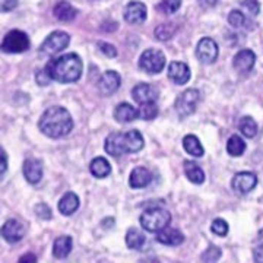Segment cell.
Segmentation results:
<instances>
[{
  "instance_id": "cell-9",
  "label": "cell",
  "mask_w": 263,
  "mask_h": 263,
  "mask_svg": "<svg viewBox=\"0 0 263 263\" xmlns=\"http://www.w3.org/2000/svg\"><path fill=\"white\" fill-rule=\"evenodd\" d=\"M196 56L197 59L205 63V65H211L218 59V44L212 38L205 37L202 38L197 43L196 47Z\"/></svg>"
},
{
  "instance_id": "cell-10",
  "label": "cell",
  "mask_w": 263,
  "mask_h": 263,
  "mask_svg": "<svg viewBox=\"0 0 263 263\" xmlns=\"http://www.w3.org/2000/svg\"><path fill=\"white\" fill-rule=\"evenodd\" d=\"M231 186L237 193L247 195L257 186V177H256V174L250 173V171H241V173H237L233 177Z\"/></svg>"
},
{
  "instance_id": "cell-1",
  "label": "cell",
  "mask_w": 263,
  "mask_h": 263,
  "mask_svg": "<svg viewBox=\"0 0 263 263\" xmlns=\"http://www.w3.org/2000/svg\"><path fill=\"white\" fill-rule=\"evenodd\" d=\"M44 70L56 82L72 84L81 79L84 72V63L82 59L76 53H67L56 59H51L46 65Z\"/></svg>"
},
{
  "instance_id": "cell-43",
  "label": "cell",
  "mask_w": 263,
  "mask_h": 263,
  "mask_svg": "<svg viewBox=\"0 0 263 263\" xmlns=\"http://www.w3.org/2000/svg\"><path fill=\"white\" fill-rule=\"evenodd\" d=\"M19 262H37V257H35V254H24L19 257Z\"/></svg>"
},
{
  "instance_id": "cell-23",
  "label": "cell",
  "mask_w": 263,
  "mask_h": 263,
  "mask_svg": "<svg viewBox=\"0 0 263 263\" xmlns=\"http://www.w3.org/2000/svg\"><path fill=\"white\" fill-rule=\"evenodd\" d=\"M89 171L97 179H105L111 173V165L104 157H97L89 164Z\"/></svg>"
},
{
  "instance_id": "cell-32",
  "label": "cell",
  "mask_w": 263,
  "mask_h": 263,
  "mask_svg": "<svg viewBox=\"0 0 263 263\" xmlns=\"http://www.w3.org/2000/svg\"><path fill=\"white\" fill-rule=\"evenodd\" d=\"M181 0H162L158 5V10H161L165 15H173L180 9Z\"/></svg>"
},
{
  "instance_id": "cell-25",
  "label": "cell",
  "mask_w": 263,
  "mask_h": 263,
  "mask_svg": "<svg viewBox=\"0 0 263 263\" xmlns=\"http://www.w3.org/2000/svg\"><path fill=\"white\" fill-rule=\"evenodd\" d=\"M183 146H184V151L187 154H190L192 157L202 158L205 155V149H203L202 143L195 135H186L184 139H183Z\"/></svg>"
},
{
  "instance_id": "cell-24",
  "label": "cell",
  "mask_w": 263,
  "mask_h": 263,
  "mask_svg": "<svg viewBox=\"0 0 263 263\" xmlns=\"http://www.w3.org/2000/svg\"><path fill=\"white\" fill-rule=\"evenodd\" d=\"M53 13H54V16L59 21H62V22H70V21H73L76 18L78 10L69 2L63 0V2H59L56 6H54Z\"/></svg>"
},
{
  "instance_id": "cell-37",
  "label": "cell",
  "mask_w": 263,
  "mask_h": 263,
  "mask_svg": "<svg viewBox=\"0 0 263 263\" xmlns=\"http://www.w3.org/2000/svg\"><path fill=\"white\" fill-rule=\"evenodd\" d=\"M35 215L38 218H41V219H44V221H47V219L53 218V212H51L50 206L46 205V203H38L37 206H35Z\"/></svg>"
},
{
  "instance_id": "cell-45",
  "label": "cell",
  "mask_w": 263,
  "mask_h": 263,
  "mask_svg": "<svg viewBox=\"0 0 263 263\" xmlns=\"http://www.w3.org/2000/svg\"><path fill=\"white\" fill-rule=\"evenodd\" d=\"M259 240H262L263 241V228L259 231Z\"/></svg>"
},
{
  "instance_id": "cell-28",
  "label": "cell",
  "mask_w": 263,
  "mask_h": 263,
  "mask_svg": "<svg viewBox=\"0 0 263 263\" xmlns=\"http://www.w3.org/2000/svg\"><path fill=\"white\" fill-rule=\"evenodd\" d=\"M246 151V142L238 136V135H233L228 142H227V152L231 157H241Z\"/></svg>"
},
{
  "instance_id": "cell-7",
  "label": "cell",
  "mask_w": 263,
  "mask_h": 263,
  "mask_svg": "<svg viewBox=\"0 0 263 263\" xmlns=\"http://www.w3.org/2000/svg\"><path fill=\"white\" fill-rule=\"evenodd\" d=\"M70 43V35L65 32V31H54L48 35L44 43L41 44V53L43 54H48V56H53L60 53L62 50H65Z\"/></svg>"
},
{
  "instance_id": "cell-31",
  "label": "cell",
  "mask_w": 263,
  "mask_h": 263,
  "mask_svg": "<svg viewBox=\"0 0 263 263\" xmlns=\"http://www.w3.org/2000/svg\"><path fill=\"white\" fill-rule=\"evenodd\" d=\"M138 113H139V119L149 122L158 116V105L155 103L141 104V107L138 108Z\"/></svg>"
},
{
  "instance_id": "cell-29",
  "label": "cell",
  "mask_w": 263,
  "mask_h": 263,
  "mask_svg": "<svg viewBox=\"0 0 263 263\" xmlns=\"http://www.w3.org/2000/svg\"><path fill=\"white\" fill-rule=\"evenodd\" d=\"M238 130L241 132L246 138L252 139V138H254V136L257 135V123L254 122L252 117L245 116V117H241V120L238 122Z\"/></svg>"
},
{
  "instance_id": "cell-35",
  "label": "cell",
  "mask_w": 263,
  "mask_h": 263,
  "mask_svg": "<svg viewBox=\"0 0 263 263\" xmlns=\"http://www.w3.org/2000/svg\"><path fill=\"white\" fill-rule=\"evenodd\" d=\"M221 250L215 247V246H211L208 247L206 250L202 253V262H218L219 257H221Z\"/></svg>"
},
{
  "instance_id": "cell-33",
  "label": "cell",
  "mask_w": 263,
  "mask_h": 263,
  "mask_svg": "<svg viewBox=\"0 0 263 263\" xmlns=\"http://www.w3.org/2000/svg\"><path fill=\"white\" fill-rule=\"evenodd\" d=\"M228 22H230V25H233L234 28H241L243 25L247 24V18H246V15H243V12L234 9L231 10L230 15H228Z\"/></svg>"
},
{
  "instance_id": "cell-19",
  "label": "cell",
  "mask_w": 263,
  "mask_h": 263,
  "mask_svg": "<svg viewBox=\"0 0 263 263\" xmlns=\"http://www.w3.org/2000/svg\"><path fill=\"white\" fill-rule=\"evenodd\" d=\"M157 240L161 245L180 246L184 241V234L179 231L177 228L165 227L164 230H161L160 233H157Z\"/></svg>"
},
{
  "instance_id": "cell-40",
  "label": "cell",
  "mask_w": 263,
  "mask_h": 263,
  "mask_svg": "<svg viewBox=\"0 0 263 263\" xmlns=\"http://www.w3.org/2000/svg\"><path fill=\"white\" fill-rule=\"evenodd\" d=\"M16 5H18V0H2V10L9 12V10L15 9Z\"/></svg>"
},
{
  "instance_id": "cell-6",
  "label": "cell",
  "mask_w": 263,
  "mask_h": 263,
  "mask_svg": "<svg viewBox=\"0 0 263 263\" xmlns=\"http://www.w3.org/2000/svg\"><path fill=\"white\" fill-rule=\"evenodd\" d=\"M29 48L28 35L21 29L9 31L2 41V51L8 54H19Z\"/></svg>"
},
{
  "instance_id": "cell-36",
  "label": "cell",
  "mask_w": 263,
  "mask_h": 263,
  "mask_svg": "<svg viewBox=\"0 0 263 263\" xmlns=\"http://www.w3.org/2000/svg\"><path fill=\"white\" fill-rule=\"evenodd\" d=\"M241 6H243L252 16H257L259 12H260V3H259L257 0H243V2H241Z\"/></svg>"
},
{
  "instance_id": "cell-12",
  "label": "cell",
  "mask_w": 263,
  "mask_h": 263,
  "mask_svg": "<svg viewBox=\"0 0 263 263\" xmlns=\"http://www.w3.org/2000/svg\"><path fill=\"white\" fill-rule=\"evenodd\" d=\"M132 97L138 104L155 103L160 97V91L151 84H138L132 89Z\"/></svg>"
},
{
  "instance_id": "cell-39",
  "label": "cell",
  "mask_w": 263,
  "mask_h": 263,
  "mask_svg": "<svg viewBox=\"0 0 263 263\" xmlns=\"http://www.w3.org/2000/svg\"><path fill=\"white\" fill-rule=\"evenodd\" d=\"M50 76L47 75V72L46 70H40L37 72V75H35V81H37L38 85H41V86H47L48 82H50Z\"/></svg>"
},
{
  "instance_id": "cell-21",
  "label": "cell",
  "mask_w": 263,
  "mask_h": 263,
  "mask_svg": "<svg viewBox=\"0 0 263 263\" xmlns=\"http://www.w3.org/2000/svg\"><path fill=\"white\" fill-rule=\"evenodd\" d=\"M73 249V240L69 235L57 237L53 245V256L56 259H66Z\"/></svg>"
},
{
  "instance_id": "cell-18",
  "label": "cell",
  "mask_w": 263,
  "mask_h": 263,
  "mask_svg": "<svg viewBox=\"0 0 263 263\" xmlns=\"http://www.w3.org/2000/svg\"><path fill=\"white\" fill-rule=\"evenodd\" d=\"M152 181V173L145 167H136L132 170L129 186L132 189H143L149 186Z\"/></svg>"
},
{
  "instance_id": "cell-38",
  "label": "cell",
  "mask_w": 263,
  "mask_h": 263,
  "mask_svg": "<svg viewBox=\"0 0 263 263\" xmlns=\"http://www.w3.org/2000/svg\"><path fill=\"white\" fill-rule=\"evenodd\" d=\"M98 48H100V51L103 53L104 56L107 57H116L119 54L113 44H108V43H104V41H100V43H98Z\"/></svg>"
},
{
  "instance_id": "cell-11",
  "label": "cell",
  "mask_w": 263,
  "mask_h": 263,
  "mask_svg": "<svg viewBox=\"0 0 263 263\" xmlns=\"http://www.w3.org/2000/svg\"><path fill=\"white\" fill-rule=\"evenodd\" d=\"M24 235H25V226L19 222L18 219H8L2 227V237L10 245L21 241Z\"/></svg>"
},
{
  "instance_id": "cell-41",
  "label": "cell",
  "mask_w": 263,
  "mask_h": 263,
  "mask_svg": "<svg viewBox=\"0 0 263 263\" xmlns=\"http://www.w3.org/2000/svg\"><path fill=\"white\" fill-rule=\"evenodd\" d=\"M253 259L254 262L263 263V243L260 246H257L253 250Z\"/></svg>"
},
{
  "instance_id": "cell-15",
  "label": "cell",
  "mask_w": 263,
  "mask_h": 263,
  "mask_svg": "<svg viewBox=\"0 0 263 263\" xmlns=\"http://www.w3.org/2000/svg\"><path fill=\"white\" fill-rule=\"evenodd\" d=\"M254 62H256V56L252 50L245 48V50H240L233 59V67L238 73L245 75L249 73L252 69L254 67Z\"/></svg>"
},
{
  "instance_id": "cell-16",
  "label": "cell",
  "mask_w": 263,
  "mask_h": 263,
  "mask_svg": "<svg viewBox=\"0 0 263 263\" xmlns=\"http://www.w3.org/2000/svg\"><path fill=\"white\" fill-rule=\"evenodd\" d=\"M190 67L183 62H171L168 66V78L176 85H184L190 81Z\"/></svg>"
},
{
  "instance_id": "cell-8",
  "label": "cell",
  "mask_w": 263,
  "mask_h": 263,
  "mask_svg": "<svg viewBox=\"0 0 263 263\" xmlns=\"http://www.w3.org/2000/svg\"><path fill=\"white\" fill-rule=\"evenodd\" d=\"M199 101H200V92L197 89H193V88L186 89L176 100V111L179 113L180 117H187L195 113Z\"/></svg>"
},
{
  "instance_id": "cell-2",
  "label": "cell",
  "mask_w": 263,
  "mask_h": 263,
  "mask_svg": "<svg viewBox=\"0 0 263 263\" xmlns=\"http://www.w3.org/2000/svg\"><path fill=\"white\" fill-rule=\"evenodd\" d=\"M38 127L46 136L51 139H59L69 135L73 129V119L70 113L63 107H50L38 120Z\"/></svg>"
},
{
  "instance_id": "cell-26",
  "label": "cell",
  "mask_w": 263,
  "mask_h": 263,
  "mask_svg": "<svg viewBox=\"0 0 263 263\" xmlns=\"http://www.w3.org/2000/svg\"><path fill=\"white\" fill-rule=\"evenodd\" d=\"M146 238H145V234L142 233L141 230L132 227L127 230L126 233V245L129 249H133V250H142V247L145 245Z\"/></svg>"
},
{
  "instance_id": "cell-14",
  "label": "cell",
  "mask_w": 263,
  "mask_h": 263,
  "mask_svg": "<svg viewBox=\"0 0 263 263\" xmlns=\"http://www.w3.org/2000/svg\"><path fill=\"white\" fill-rule=\"evenodd\" d=\"M97 85H98V89H100L101 94L111 95L120 88V85H122V78H120V75H119L116 70H107V72H104L103 76L100 78V81H98V84Z\"/></svg>"
},
{
  "instance_id": "cell-20",
  "label": "cell",
  "mask_w": 263,
  "mask_h": 263,
  "mask_svg": "<svg viewBox=\"0 0 263 263\" xmlns=\"http://www.w3.org/2000/svg\"><path fill=\"white\" fill-rule=\"evenodd\" d=\"M114 119L120 123H129L139 119V113H138V108H135L132 104L122 103L114 110Z\"/></svg>"
},
{
  "instance_id": "cell-3",
  "label": "cell",
  "mask_w": 263,
  "mask_h": 263,
  "mask_svg": "<svg viewBox=\"0 0 263 263\" xmlns=\"http://www.w3.org/2000/svg\"><path fill=\"white\" fill-rule=\"evenodd\" d=\"M143 136L139 130H129L126 133L114 132L105 139L104 149L108 155L122 157L124 154H135L143 148Z\"/></svg>"
},
{
  "instance_id": "cell-5",
  "label": "cell",
  "mask_w": 263,
  "mask_h": 263,
  "mask_svg": "<svg viewBox=\"0 0 263 263\" xmlns=\"http://www.w3.org/2000/svg\"><path fill=\"white\" fill-rule=\"evenodd\" d=\"M165 56L161 50L148 48L141 54L139 59V67L148 75H157L161 73L165 67Z\"/></svg>"
},
{
  "instance_id": "cell-30",
  "label": "cell",
  "mask_w": 263,
  "mask_h": 263,
  "mask_svg": "<svg viewBox=\"0 0 263 263\" xmlns=\"http://www.w3.org/2000/svg\"><path fill=\"white\" fill-rule=\"evenodd\" d=\"M177 25L174 22H168V24H161L155 29V37L158 38L160 41H167L170 38H173V35L177 31Z\"/></svg>"
},
{
  "instance_id": "cell-17",
  "label": "cell",
  "mask_w": 263,
  "mask_h": 263,
  "mask_svg": "<svg viewBox=\"0 0 263 263\" xmlns=\"http://www.w3.org/2000/svg\"><path fill=\"white\" fill-rule=\"evenodd\" d=\"M22 171H24V177L27 179L29 184H37L43 179V165L38 160L29 158L25 161Z\"/></svg>"
},
{
  "instance_id": "cell-13",
  "label": "cell",
  "mask_w": 263,
  "mask_h": 263,
  "mask_svg": "<svg viewBox=\"0 0 263 263\" xmlns=\"http://www.w3.org/2000/svg\"><path fill=\"white\" fill-rule=\"evenodd\" d=\"M146 15H148V10H146V6L142 3V2H132L126 6L124 9V21L130 25H139V24H143L145 19H146Z\"/></svg>"
},
{
  "instance_id": "cell-44",
  "label": "cell",
  "mask_w": 263,
  "mask_h": 263,
  "mask_svg": "<svg viewBox=\"0 0 263 263\" xmlns=\"http://www.w3.org/2000/svg\"><path fill=\"white\" fill-rule=\"evenodd\" d=\"M199 3H200L203 8H214L216 3H218V0H199Z\"/></svg>"
},
{
  "instance_id": "cell-42",
  "label": "cell",
  "mask_w": 263,
  "mask_h": 263,
  "mask_svg": "<svg viewBox=\"0 0 263 263\" xmlns=\"http://www.w3.org/2000/svg\"><path fill=\"white\" fill-rule=\"evenodd\" d=\"M6 170H8V155H6V152L2 148V170H0V176L2 177L6 173Z\"/></svg>"
},
{
  "instance_id": "cell-22",
  "label": "cell",
  "mask_w": 263,
  "mask_h": 263,
  "mask_svg": "<svg viewBox=\"0 0 263 263\" xmlns=\"http://www.w3.org/2000/svg\"><path fill=\"white\" fill-rule=\"evenodd\" d=\"M78 208H79V197L73 192H67L59 202V211L66 216L73 215Z\"/></svg>"
},
{
  "instance_id": "cell-4",
  "label": "cell",
  "mask_w": 263,
  "mask_h": 263,
  "mask_svg": "<svg viewBox=\"0 0 263 263\" xmlns=\"http://www.w3.org/2000/svg\"><path fill=\"white\" fill-rule=\"evenodd\" d=\"M142 228L148 233H160L171 222V214L164 208H149L139 218Z\"/></svg>"
},
{
  "instance_id": "cell-34",
  "label": "cell",
  "mask_w": 263,
  "mask_h": 263,
  "mask_svg": "<svg viewBox=\"0 0 263 263\" xmlns=\"http://www.w3.org/2000/svg\"><path fill=\"white\" fill-rule=\"evenodd\" d=\"M211 230H212V233L216 234L218 237H226L228 234V224H227V221L224 219H221V218H216L215 221L212 222V226H211Z\"/></svg>"
},
{
  "instance_id": "cell-27",
  "label": "cell",
  "mask_w": 263,
  "mask_h": 263,
  "mask_svg": "<svg viewBox=\"0 0 263 263\" xmlns=\"http://www.w3.org/2000/svg\"><path fill=\"white\" fill-rule=\"evenodd\" d=\"M184 174L193 184H202L205 181V173L196 162L184 161Z\"/></svg>"
}]
</instances>
